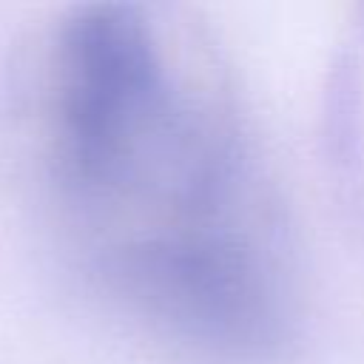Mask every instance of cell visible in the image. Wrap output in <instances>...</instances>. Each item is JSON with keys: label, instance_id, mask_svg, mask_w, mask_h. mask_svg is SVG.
<instances>
[{"label": "cell", "instance_id": "cell-1", "mask_svg": "<svg viewBox=\"0 0 364 364\" xmlns=\"http://www.w3.org/2000/svg\"><path fill=\"white\" fill-rule=\"evenodd\" d=\"M176 97L139 6L74 9L57 40L51 102L54 162L65 191L97 208Z\"/></svg>", "mask_w": 364, "mask_h": 364}]
</instances>
